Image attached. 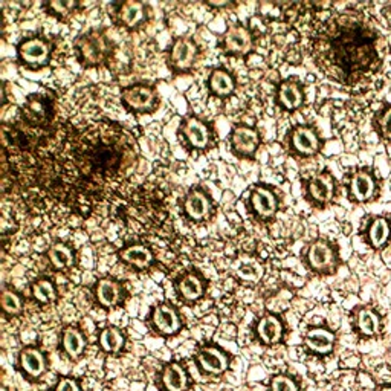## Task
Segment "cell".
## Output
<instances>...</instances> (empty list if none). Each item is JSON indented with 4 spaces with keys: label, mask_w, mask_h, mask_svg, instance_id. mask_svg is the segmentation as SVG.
<instances>
[{
    "label": "cell",
    "mask_w": 391,
    "mask_h": 391,
    "mask_svg": "<svg viewBox=\"0 0 391 391\" xmlns=\"http://www.w3.org/2000/svg\"><path fill=\"white\" fill-rule=\"evenodd\" d=\"M55 391H80V388L73 379H62L58 382Z\"/></svg>",
    "instance_id": "obj_39"
},
{
    "label": "cell",
    "mask_w": 391,
    "mask_h": 391,
    "mask_svg": "<svg viewBox=\"0 0 391 391\" xmlns=\"http://www.w3.org/2000/svg\"><path fill=\"white\" fill-rule=\"evenodd\" d=\"M2 307L6 313L16 315L21 311V302L17 297V293L12 290H3L2 293Z\"/></svg>",
    "instance_id": "obj_35"
},
{
    "label": "cell",
    "mask_w": 391,
    "mask_h": 391,
    "mask_svg": "<svg viewBox=\"0 0 391 391\" xmlns=\"http://www.w3.org/2000/svg\"><path fill=\"white\" fill-rule=\"evenodd\" d=\"M100 344L106 351L116 353L123 349L124 335L115 327H106L100 335Z\"/></svg>",
    "instance_id": "obj_32"
},
{
    "label": "cell",
    "mask_w": 391,
    "mask_h": 391,
    "mask_svg": "<svg viewBox=\"0 0 391 391\" xmlns=\"http://www.w3.org/2000/svg\"><path fill=\"white\" fill-rule=\"evenodd\" d=\"M20 364L31 376H40L44 372V358L37 349H26L21 351Z\"/></svg>",
    "instance_id": "obj_29"
},
{
    "label": "cell",
    "mask_w": 391,
    "mask_h": 391,
    "mask_svg": "<svg viewBox=\"0 0 391 391\" xmlns=\"http://www.w3.org/2000/svg\"><path fill=\"white\" fill-rule=\"evenodd\" d=\"M34 297L42 303H49L55 299V288L49 280H39L33 286Z\"/></svg>",
    "instance_id": "obj_34"
},
{
    "label": "cell",
    "mask_w": 391,
    "mask_h": 391,
    "mask_svg": "<svg viewBox=\"0 0 391 391\" xmlns=\"http://www.w3.org/2000/svg\"><path fill=\"white\" fill-rule=\"evenodd\" d=\"M391 234V227L390 222L385 219V217H378L374 219L368 228V240L373 247H382L388 242Z\"/></svg>",
    "instance_id": "obj_27"
},
{
    "label": "cell",
    "mask_w": 391,
    "mask_h": 391,
    "mask_svg": "<svg viewBox=\"0 0 391 391\" xmlns=\"http://www.w3.org/2000/svg\"><path fill=\"white\" fill-rule=\"evenodd\" d=\"M335 342V335L327 329H312L306 335V344L311 350L326 355L332 351Z\"/></svg>",
    "instance_id": "obj_18"
},
{
    "label": "cell",
    "mask_w": 391,
    "mask_h": 391,
    "mask_svg": "<svg viewBox=\"0 0 391 391\" xmlns=\"http://www.w3.org/2000/svg\"><path fill=\"white\" fill-rule=\"evenodd\" d=\"M335 193V184L333 177L329 173H321V175L315 176L309 182V194L313 200L320 202V204H326L333 198Z\"/></svg>",
    "instance_id": "obj_15"
},
{
    "label": "cell",
    "mask_w": 391,
    "mask_h": 391,
    "mask_svg": "<svg viewBox=\"0 0 391 391\" xmlns=\"http://www.w3.org/2000/svg\"><path fill=\"white\" fill-rule=\"evenodd\" d=\"M77 48L80 51L81 60L87 66H96L107 62L112 51L107 37L100 31H90L80 35V39L77 40Z\"/></svg>",
    "instance_id": "obj_3"
},
{
    "label": "cell",
    "mask_w": 391,
    "mask_h": 391,
    "mask_svg": "<svg viewBox=\"0 0 391 391\" xmlns=\"http://www.w3.org/2000/svg\"><path fill=\"white\" fill-rule=\"evenodd\" d=\"M153 322L156 329L165 335L176 333L180 329V320L177 312L168 304L157 306L153 312Z\"/></svg>",
    "instance_id": "obj_10"
},
{
    "label": "cell",
    "mask_w": 391,
    "mask_h": 391,
    "mask_svg": "<svg viewBox=\"0 0 391 391\" xmlns=\"http://www.w3.org/2000/svg\"><path fill=\"white\" fill-rule=\"evenodd\" d=\"M209 87H211V90L216 95L227 96V95L234 92L236 82H234V78L231 77L229 72L222 71V69H216V71H213L211 77H209Z\"/></svg>",
    "instance_id": "obj_26"
},
{
    "label": "cell",
    "mask_w": 391,
    "mask_h": 391,
    "mask_svg": "<svg viewBox=\"0 0 391 391\" xmlns=\"http://www.w3.org/2000/svg\"><path fill=\"white\" fill-rule=\"evenodd\" d=\"M146 17V10L144 5L141 2H125L119 8V19L123 24L129 28L138 26L139 24L144 21Z\"/></svg>",
    "instance_id": "obj_25"
},
{
    "label": "cell",
    "mask_w": 391,
    "mask_h": 391,
    "mask_svg": "<svg viewBox=\"0 0 391 391\" xmlns=\"http://www.w3.org/2000/svg\"><path fill=\"white\" fill-rule=\"evenodd\" d=\"M381 49L374 28L356 14H340L327 20L313 43L317 64L344 82L374 72L381 63Z\"/></svg>",
    "instance_id": "obj_2"
},
{
    "label": "cell",
    "mask_w": 391,
    "mask_h": 391,
    "mask_svg": "<svg viewBox=\"0 0 391 391\" xmlns=\"http://www.w3.org/2000/svg\"><path fill=\"white\" fill-rule=\"evenodd\" d=\"M257 333L260 340L265 344H275L281 340L283 324L274 315H266L263 317L257 326Z\"/></svg>",
    "instance_id": "obj_21"
},
{
    "label": "cell",
    "mask_w": 391,
    "mask_h": 391,
    "mask_svg": "<svg viewBox=\"0 0 391 391\" xmlns=\"http://www.w3.org/2000/svg\"><path fill=\"white\" fill-rule=\"evenodd\" d=\"M123 98L133 110L138 112L150 110L156 103L155 90L146 85H137L125 89L123 92Z\"/></svg>",
    "instance_id": "obj_7"
},
{
    "label": "cell",
    "mask_w": 391,
    "mask_h": 391,
    "mask_svg": "<svg viewBox=\"0 0 391 391\" xmlns=\"http://www.w3.org/2000/svg\"><path fill=\"white\" fill-rule=\"evenodd\" d=\"M95 295L101 306L114 307L121 302L123 290L121 286H119L115 280H112V278H103V280H100L96 284Z\"/></svg>",
    "instance_id": "obj_14"
},
{
    "label": "cell",
    "mask_w": 391,
    "mask_h": 391,
    "mask_svg": "<svg viewBox=\"0 0 391 391\" xmlns=\"http://www.w3.org/2000/svg\"><path fill=\"white\" fill-rule=\"evenodd\" d=\"M73 2H51L49 3V8L57 12V14H69L73 8H75Z\"/></svg>",
    "instance_id": "obj_38"
},
{
    "label": "cell",
    "mask_w": 391,
    "mask_h": 391,
    "mask_svg": "<svg viewBox=\"0 0 391 391\" xmlns=\"http://www.w3.org/2000/svg\"><path fill=\"white\" fill-rule=\"evenodd\" d=\"M138 159L132 133L115 124H94L67 141L62 150L66 177L81 185H109L123 180Z\"/></svg>",
    "instance_id": "obj_1"
},
{
    "label": "cell",
    "mask_w": 391,
    "mask_h": 391,
    "mask_svg": "<svg viewBox=\"0 0 391 391\" xmlns=\"http://www.w3.org/2000/svg\"><path fill=\"white\" fill-rule=\"evenodd\" d=\"M379 317L370 309H363L358 313V327L364 335H376L379 332Z\"/></svg>",
    "instance_id": "obj_33"
},
{
    "label": "cell",
    "mask_w": 391,
    "mask_h": 391,
    "mask_svg": "<svg viewBox=\"0 0 391 391\" xmlns=\"http://www.w3.org/2000/svg\"><path fill=\"white\" fill-rule=\"evenodd\" d=\"M184 207L186 214L193 220H204L208 217L209 209H211V202H209L208 196L204 191L194 190L186 196Z\"/></svg>",
    "instance_id": "obj_12"
},
{
    "label": "cell",
    "mask_w": 391,
    "mask_h": 391,
    "mask_svg": "<svg viewBox=\"0 0 391 391\" xmlns=\"http://www.w3.org/2000/svg\"><path fill=\"white\" fill-rule=\"evenodd\" d=\"M376 191L374 176L368 170H359L353 175L350 180V193L353 199L358 202H365L373 198Z\"/></svg>",
    "instance_id": "obj_8"
},
{
    "label": "cell",
    "mask_w": 391,
    "mask_h": 391,
    "mask_svg": "<svg viewBox=\"0 0 391 391\" xmlns=\"http://www.w3.org/2000/svg\"><path fill=\"white\" fill-rule=\"evenodd\" d=\"M196 57V44L193 43L191 39H182L176 40V43L173 44L171 48V64L176 67V69H188L194 62Z\"/></svg>",
    "instance_id": "obj_9"
},
{
    "label": "cell",
    "mask_w": 391,
    "mask_h": 391,
    "mask_svg": "<svg viewBox=\"0 0 391 391\" xmlns=\"http://www.w3.org/2000/svg\"><path fill=\"white\" fill-rule=\"evenodd\" d=\"M184 133L194 148H205L209 144V129L198 118L186 119Z\"/></svg>",
    "instance_id": "obj_17"
},
{
    "label": "cell",
    "mask_w": 391,
    "mask_h": 391,
    "mask_svg": "<svg viewBox=\"0 0 391 391\" xmlns=\"http://www.w3.org/2000/svg\"><path fill=\"white\" fill-rule=\"evenodd\" d=\"M307 260L317 270H329L335 266L336 255L332 245L326 240H315L307 251Z\"/></svg>",
    "instance_id": "obj_5"
},
{
    "label": "cell",
    "mask_w": 391,
    "mask_h": 391,
    "mask_svg": "<svg viewBox=\"0 0 391 391\" xmlns=\"http://www.w3.org/2000/svg\"><path fill=\"white\" fill-rule=\"evenodd\" d=\"M231 142L232 147H234L238 153L251 155L257 150L260 138L259 133L251 129V127H237V129L232 132Z\"/></svg>",
    "instance_id": "obj_13"
},
{
    "label": "cell",
    "mask_w": 391,
    "mask_h": 391,
    "mask_svg": "<svg viewBox=\"0 0 391 391\" xmlns=\"http://www.w3.org/2000/svg\"><path fill=\"white\" fill-rule=\"evenodd\" d=\"M278 100L288 110H295L303 104V92L295 81H284L278 89Z\"/></svg>",
    "instance_id": "obj_23"
},
{
    "label": "cell",
    "mask_w": 391,
    "mask_h": 391,
    "mask_svg": "<svg viewBox=\"0 0 391 391\" xmlns=\"http://www.w3.org/2000/svg\"><path fill=\"white\" fill-rule=\"evenodd\" d=\"M162 381L168 391H184L186 388V373L176 363H171L165 367Z\"/></svg>",
    "instance_id": "obj_24"
},
{
    "label": "cell",
    "mask_w": 391,
    "mask_h": 391,
    "mask_svg": "<svg viewBox=\"0 0 391 391\" xmlns=\"http://www.w3.org/2000/svg\"><path fill=\"white\" fill-rule=\"evenodd\" d=\"M223 46L231 54H247L252 48L251 33L242 25H232L223 35Z\"/></svg>",
    "instance_id": "obj_6"
},
{
    "label": "cell",
    "mask_w": 391,
    "mask_h": 391,
    "mask_svg": "<svg viewBox=\"0 0 391 391\" xmlns=\"http://www.w3.org/2000/svg\"><path fill=\"white\" fill-rule=\"evenodd\" d=\"M292 144H293V148H295L299 153L313 155L318 152L320 139H318V134L315 133L313 129L302 125V127H297V129L293 130Z\"/></svg>",
    "instance_id": "obj_11"
},
{
    "label": "cell",
    "mask_w": 391,
    "mask_h": 391,
    "mask_svg": "<svg viewBox=\"0 0 391 391\" xmlns=\"http://www.w3.org/2000/svg\"><path fill=\"white\" fill-rule=\"evenodd\" d=\"M63 347L66 353L72 358H78L86 347V340L82 338L78 329L67 327L63 333Z\"/></svg>",
    "instance_id": "obj_30"
},
{
    "label": "cell",
    "mask_w": 391,
    "mask_h": 391,
    "mask_svg": "<svg viewBox=\"0 0 391 391\" xmlns=\"http://www.w3.org/2000/svg\"><path fill=\"white\" fill-rule=\"evenodd\" d=\"M119 257L129 263V265L138 268V269H146L147 266L152 265V261H153L152 251L142 245L127 246L125 250L119 252Z\"/></svg>",
    "instance_id": "obj_22"
},
{
    "label": "cell",
    "mask_w": 391,
    "mask_h": 391,
    "mask_svg": "<svg viewBox=\"0 0 391 391\" xmlns=\"http://www.w3.org/2000/svg\"><path fill=\"white\" fill-rule=\"evenodd\" d=\"M381 391H391V388H382Z\"/></svg>",
    "instance_id": "obj_41"
},
{
    "label": "cell",
    "mask_w": 391,
    "mask_h": 391,
    "mask_svg": "<svg viewBox=\"0 0 391 391\" xmlns=\"http://www.w3.org/2000/svg\"><path fill=\"white\" fill-rule=\"evenodd\" d=\"M252 207L260 217H270L277 211V199L274 193L265 186H257L252 191Z\"/></svg>",
    "instance_id": "obj_19"
},
{
    "label": "cell",
    "mask_w": 391,
    "mask_h": 391,
    "mask_svg": "<svg viewBox=\"0 0 391 391\" xmlns=\"http://www.w3.org/2000/svg\"><path fill=\"white\" fill-rule=\"evenodd\" d=\"M49 54V44L39 37H33L19 44V55L28 64H44L48 62Z\"/></svg>",
    "instance_id": "obj_4"
},
{
    "label": "cell",
    "mask_w": 391,
    "mask_h": 391,
    "mask_svg": "<svg viewBox=\"0 0 391 391\" xmlns=\"http://www.w3.org/2000/svg\"><path fill=\"white\" fill-rule=\"evenodd\" d=\"M379 127L383 138L391 139V107H388L379 118Z\"/></svg>",
    "instance_id": "obj_37"
},
{
    "label": "cell",
    "mask_w": 391,
    "mask_h": 391,
    "mask_svg": "<svg viewBox=\"0 0 391 391\" xmlns=\"http://www.w3.org/2000/svg\"><path fill=\"white\" fill-rule=\"evenodd\" d=\"M49 101L43 100L40 95H33L29 96L26 106L24 107V115L29 123L40 124L42 121H48L49 119Z\"/></svg>",
    "instance_id": "obj_20"
},
{
    "label": "cell",
    "mask_w": 391,
    "mask_h": 391,
    "mask_svg": "<svg viewBox=\"0 0 391 391\" xmlns=\"http://www.w3.org/2000/svg\"><path fill=\"white\" fill-rule=\"evenodd\" d=\"M198 360L205 372L213 374H220L228 368L227 355H223L220 350L213 347H207L204 350H200Z\"/></svg>",
    "instance_id": "obj_16"
},
{
    "label": "cell",
    "mask_w": 391,
    "mask_h": 391,
    "mask_svg": "<svg viewBox=\"0 0 391 391\" xmlns=\"http://www.w3.org/2000/svg\"><path fill=\"white\" fill-rule=\"evenodd\" d=\"M179 292L182 293L184 298L194 302L204 293V284H202V280L196 274H188L179 281Z\"/></svg>",
    "instance_id": "obj_31"
},
{
    "label": "cell",
    "mask_w": 391,
    "mask_h": 391,
    "mask_svg": "<svg viewBox=\"0 0 391 391\" xmlns=\"http://www.w3.org/2000/svg\"><path fill=\"white\" fill-rule=\"evenodd\" d=\"M209 6H225V5H228L227 2H208Z\"/></svg>",
    "instance_id": "obj_40"
},
{
    "label": "cell",
    "mask_w": 391,
    "mask_h": 391,
    "mask_svg": "<svg viewBox=\"0 0 391 391\" xmlns=\"http://www.w3.org/2000/svg\"><path fill=\"white\" fill-rule=\"evenodd\" d=\"M49 260L55 269H66L73 265V251L64 243H55L49 247Z\"/></svg>",
    "instance_id": "obj_28"
},
{
    "label": "cell",
    "mask_w": 391,
    "mask_h": 391,
    "mask_svg": "<svg viewBox=\"0 0 391 391\" xmlns=\"http://www.w3.org/2000/svg\"><path fill=\"white\" fill-rule=\"evenodd\" d=\"M270 387H272V391H298L295 382L288 376H275Z\"/></svg>",
    "instance_id": "obj_36"
}]
</instances>
